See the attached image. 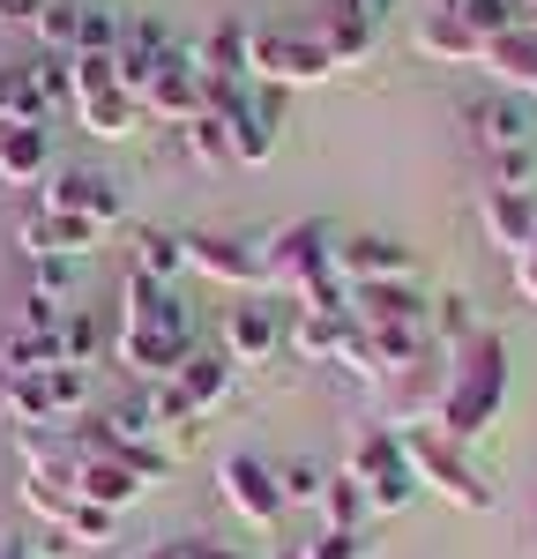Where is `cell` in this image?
I'll list each match as a JSON object with an SVG mask.
<instances>
[{"instance_id":"cell-1","label":"cell","mask_w":537,"mask_h":559,"mask_svg":"<svg viewBox=\"0 0 537 559\" xmlns=\"http://www.w3.org/2000/svg\"><path fill=\"white\" fill-rule=\"evenodd\" d=\"M194 350V336H187V306H179L172 284H150V276H134L120 284V329H112V358L128 366L134 381H172L179 358Z\"/></svg>"},{"instance_id":"cell-2","label":"cell","mask_w":537,"mask_h":559,"mask_svg":"<svg viewBox=\"0 0 537 559\" xmlns=\"http://www.w3.org/2000/svg\"><path fill=\"white\" fill-rule=\"evenodd\" d=\"M500 403H508V344H500L492 329H478L470 344L455 350V366L441 373V411H433V426H441L455 448H470L478 432H492Z\"/></svg>"},{"instance_id":"cell-3","label":"cell","mask_w":537,"mask_h":559,"mask_svg":"<svg viewBox=\"0 0 537 559\" xmlns=\"http://www.w3.org/2000/svg\"><path fill=\"white\" fill-rule=\"evenodd\" d=\"M336 75V60L321 52V38L313 31H276V23H262V31H247V83L262 90H307V83H329Z\"/></svg>"},{"instance_id":"cell-4","label":"cell","mask_w":537,"mask_h":559,"mask_svg":"<svg viewBox=\"0 0 537 559\" xmlns=\"http://www.w3.org/2000/svg\"><path fill=\"white\" fill-rule=\"evenodd\" d=\"M344 471L358 477V492H366L373 515H403V508L418 500V471H410V455H403L396 426H366L351 440V463H344Z\"/></svg>"},{"instance_id":"cell-5","label":"cell","mask_w":537,"mask_h":559,"mask_svg":"<svg viewBox=\"0 0 537 559\" xmlns=\"http://www.w3.org/2000/svg\"><path fill=\"white\" fill-rule=\"evenodd\" d=\"M231 373H239V366H231L224 350H187L172 381H157V388H150V411H157V426L194 432V418H210L224 395H231Z\"/></svg>"},{"instance_id":"cell-6","label":"cell","mask_w":537,"mask_h":559,"mask_svg":"<svg viewBox=\"0 0 537 559\" xmlns=\"http://www.w3.org/2000/svg\"><path fill=\"white\" fill-rule=\"evenodd\" d=\"M396 432H403V455H410L418 485H433L441 500L470 508V515H486V508H492V485L470 471V455H463V448H455L441 426H396Z\"/></svg>"},{"instance_id":"cell-7","label":"cell","mask_w":537,"mask_h":559,"mask_svg":"<svg viewBox=\"0 0 537 559\" xmlns=\"http://www.w3.org/2000/svg\"><path fill=\"white\" fill-rule=\"evenodd\" d=\"M68 75H75V120H83L97 142H128V134L142 128V105L120 90L112 60H90V52H75V60H68Z\"/></svg>"},{"instance_id":"cell-8","label":"cell","mask_w":537,"mask_h":559,"mask_svg":"<svg viewBox=\"0 0 537 559\" xmlns=\"http://www.w3.org/2000/svg\"><path fill=\"white\" fill-rule=\"evenodd\" d=\"M38 202H45L52 216L97 224V231H112V224L128 216V194H120V179H112V173H90V165H68V173H52Z\"/></svg>"},{"instance_id":"cell-9","label":"cell","mask_w":537,"mask_h":559,"mask_svg":"<svg viewBox=\"0 0 537 559\" xmlns=\"http://www.w3.org/2000/svg\"><path fill=\"white\" fill-rule=\"evenodd\" d=\"M187 269L210 284H239V292H268V254L262 239H224V231H187Z\"/></svg>"},{"instance_id":"cell-10","label":"cell","mask_w":537,"mask_h":559,"mask_svg":"<svg viewBox=\"0 0 537 559\" xmlns=\"http://www.w3.org/2000/svg\"><path fill=\"white\" fill-rule=\"evenodd\" d=\"M217 492H224V508H231L239 522H254V530H268V522L284 515L276 463H262V455H224L217 463Z\"/></svg>"},{"instance_id":"cell-11","label":"cell","mask_w":537,"mask_h":559,"mask_svg":"<svg viewBox=\"0 0 537 559\" xmlns=\"http://www.w3.org/2000/svg\"><path fill=\"white\" fill-rule=\"evenodd\" d=\"M336 276H344V292H366V284H410L418 261H410V247L366 231V239H344V247H336Z\"/></svg>"},{"instance_id":"cell-12","label":"cell","mask_w":537,"mask_h":559,"mask_svg":"<svg viewBox=\"0 0 537 559\" xmlns=\"http://www.w3.org/2000/svg\"><path fill=\"white\" fill-rule=\"evenodd\" d=\"M202 112H210V97H202V75H194V60H187V52H172V60L150 75V90H142V120L187 128V120H202Z\"/></svg>"},{"instance_id":"cell-13","label":"cell","mask_w":537,"mask_h":559,"mask_svg":"<svg viewBox=\"0 0 537 559\" xmlns=\"http://www.w3.org/2000/svg\"><path fill=\"white\" fill-rule=\"evenodd\" d=\"M97 239H105L97 224H75V216H52L45 202H38V210H23V224H15V247H23L31 261H83L90 247H97Z\"/></svg>"},{"instance_id":"cell-14","label":"cell","mask_w":537,"mask_h":559,"mask_svg":"<svg viewBox=\"0 0 537 559\" xmlns=\"http://www.w3.org/2000/svg\"><path fill=\"white\" fill-rule=\"evenodd\" d=\"M276 344H284V321H276V306L247 299L224 313V358L231 366H268L276 358Z\"/></svg>"},{"instance_id":"cell-15","label":"cell","mask_w":537,"mask_h":559,"mask_svg":"<svg viewBox=\"0 0 537 559\" xmlns=\"http://www.w3.org/2000/svg\"><path fill=\"white\" fill-rule=\"evenodd\" d=\"M470 128H478V142H486L492 157L537 150V105L530 97H486V105H470Z\"/></svg>"},{"instance_id":"cell-16","label":"cell","mask_w":537,"mask_h":559,"mask_svg":"<svg viewBox=\"0 0 537 559\" xmlns=\"http://www.w3.org/2000/svg\"><path fill=\"white\" fill-rule=\"evenodd\" d=\"M142 492H150V485H142L120 455H83V463H75V500L105 508V515H128Z\"/></svg>"},{"instance_id":"cell-17","label":"cell","mask_w":537,"mask_h":559,"mask_svg":"<svg viewBox=\"0 0 537 559\" xmlns=\"http://www.w3.org/2000/svg\"><path fill=\"white\" fill-rule=\"evenodd\" d=\"M351 321L358 329H426L433 306L418 299L410 284H366V292H351Z\"/></svg>"},{"instance_id":"cell-18","label":"cell","mask_w":537,"mask_h":559,"mask_svg":"<svg viewBox=\"0 0 537 559\" xmlns=\"http://www.w3.org/2000/svg\"><path fill=\"white\" fill-rule=\"evenodd\" d=\"M486 231L500 254H530L537 239V194H515V187H486Z\"/></svg>"},{"instance_id":"cell-19","label":"cell","mask_w":537,"mask_h":559,"mask_svg":"<svg viewBox=\"0 0 537 559\" xmlns=\"http://www.w3.org/2000/svg\"><path fill=\"white\" fill-rule=\"evenodd\" d=\"M418 52H433V60H448V68H463V60H486V38L455 15V8H426V23H418Z\"/></svg>"},{"instance_id":"cell-20","label":"cell","mask_w":537,"mask_h":559,"mask_svg":"<svg viewBox=\"0 0 537 559\" xmlns=\"http://www.w3.org/2000/svg\"><path fill=\"white\" fill-rule=\"evenodd\" d=\"M15 492H23V508H31L45 530H60L68 508H75V471H68V463H52V471H23Z\"/></svg>"},{"instance_id":"cell-21","label":"cell","mask_w":537,"mask_h":559,"mask_svg":"<svg viewBox=\"0 0 537 559\" xmlns=\"http://www.w3.org/2000/svg\"><path fill=\"white\" fill-rule=\"evenodd\" d=\"M486 68L500 75V83H515V90H537V23H515L508 38H492Z\"/></svg>"},{"instance_id":"cell-22","label":"cell","mask_w":537,"mask_h":559,"mask_svg":"<svg viewBox=\"0 0 537 559\" xmlns=\"http://www.w3.org/2000/svg\"><path fill=\"white\" fill-rule=\"evenodd\" d=\"M134 276H150V284H172L179 269H187V231H157V224H142L134 231Z\"/></svg>"},{"instance_id":"cell-23","label":"cell","mask_w":537,"mask_h":559,"mask_svg":"<svg viewBox=\"0 0 537 559\" xmlns=\"http://www.w3.org/2000/svg\"><path fill=\"white\" fill-rule=\"evenodd\" d=\"M344 336H351V313H313V306H299V321H291V350L299 358H321V366L344 358Z\"/></svg>"},{"instance_id":"cell-24","label":"cell","mask_w":537,"mask_h":559,"mask_svg":"<svg viewBox=\"0 0 537 559\" xmlns=\"http://www.w3.org/2000/svg\"><path fill=\"white\" fill-rule=\"evenodd\" d=\"M45 179V128H0V187Z\"/></svg>"},{"instance_id":"cell-25","label":"cell","mask_w":537,"mask_h":559,"mask_svg":"<svg viewBox=\"0 0 537 559\" xmlns=\"http://www.w3.org/2000/svg\"><path fill=\"white\" fill-rule=\"evenodd\" d=\"M45 120H52V105L38 97L31 68H0V128H45Z\"/></svg>"},{"instance_id":"cell-26","label":"cell","mask_w":537,"mask_h":559,"mask_svg":"<svg viewBox=\"0 0 537 559\" xmlns=\"http://www.w3.org/2000/svg\"><path fill=\"white\" fill-rule=\"evenodd\" d=\"M313 38H321V52H329L336 68H351V60H366V52H373V23H358L351 8H329Z\"/></svg>"},{"instance_id":"cell-27","label":"cell","mask_w":537,"mask_h":559,"mask_svg":"<svg viewBox=\"0 0 537 559\" xmlns=\"http://www.w3.org/2000/svg\"><path fill=\"white\" fill-rule=\"evenodd\" d=\"M366 515H373V508H366V492H358L351 471H336L329 485H321V530H351V537H358Z\"/></svg>"},{"instance_id":"cell-28","label":"cell","mask_w":537,"mask_h":559,"mask_svg":"<svg viewBox=\"0 0 537 559\" xmlns=\"http://www.w3.org/2000/svg\"><path fill=\"white\" fill-rule=\"evenodd\" d=\"M97 350H105V329H97V313L90 306H68V321H60V366H97Z\"/></svg>"},{"instance_id":"cell-29","label":"cell","mask_w":537,"mask_h":559,"mask_svg":"<svg viewBox=\"0 0 537 559\" xmlns=\"http://www.w3.org/2000/svg\"><path fill=\"white\" fill-rule=\"evenodd\" d=\"M179 142H187V157H194V165H210V173H224V165H231V134H224L217 112L187 120V128H179Z\"/></svg>"},{"instance_id":"cell-30","label":"cell","mask_w":537,"mask_h":559,"mask_svg":"<svg viewBox=\"0 0 537 559\" xmlns=\"http://www.w3.org/2000/svg\"><path fill=\"white\" fill-rule=\"evenodd\" d=\"M112 530H120V515H105V508L75 500V508H68V522H60L52 537H60V545H90V552H105V545H112Z\"/></svg>"},{"instance_id":"cell-31","label":"cell","mask_w":537,"mask_h":559,"mask_svg":"<svg viewBox=\"0 0 537 559\" xmlns=\"http://www.w3.org/2000/svg\"><path fill=\"white\" fill-rule=\"evenodd\" d=\"M75 23H83V0H52L31 31L45 38V52H52V60H75Z\"/></svg>"},{"instance_id":"cell-32","label":"cell","mask_w":537,"mask_h":559,"mask_svg":"<svg viewBox=\"0 0 537 559\" xmlns=\"http://www.w3.org/2000/svg\"><path fill=\"white\" fill-rule=\"evenodd\" d=\"M441 8H455V15H463V23H470V31H478V38H508V31H515V23H523V15H515V0H441Z\"/></svg>"},{"instance_id":"cell-33","label":"cell","mask_w":537,"mask_h":559,"mask_svg":"<svg viewBox=\"0 0 537 559\" xmlns=\"http://www.w3.org/2000/svg\"><path fill=\"white\" fill-rule=\"evenodd\" d=\"M426 329H433V344H448V350H463L470 336H478V321H470L463 299H433V321H426Z\"/></svg>"},{"instance_id":"cell-34","label":"cell","mask_w":537,"mask_h":559,"mask_svg":"<svg viewBox=\"0 0 537 559\" xmlns=\"http://www.w3.org/2000/svg\"><path fill=\"white\" fill-rule=\"evenodd\" d=\"M276 485H284V508H321V485L329 477L313 463H276Z\"/></svg>"},{"instance_id":"cell-35","label":"cell","mask_w":537,"mask_h":559,"mask_svg":"<svg viewBox=\"0 0 537 559\" xmlns=\"http://www.w3.org/2000/svg\"><path fill=\"white\" fill-rule=\"evenodd\" d=\"M38 276H31V292L52 306H68V292H75V261H31Z\"/></svg>"},{"instance_id":"cell-36","label":"cell","mask_w":537,"mask_h":559,"mask_svg":"<svg viewBox=\"0 0 537 559\" xmlns=\"http://www.w3.org/2000/svg\"><path fill=\"white\" fill-rule=\"evenodd\" d=\"M530 179H537V150H508V157H492V187L530 194Z\"/></svg>"},{"instance_id":"cell-37","label":"cell","mask_w":537,"mask_h":559,"mask_svg":"<svg viewBox=\"0 0 537 559\" xmlns=\"http://www.w3.org/2000/svg\"><path fill=\"white\" fill-rule=\"evenodd\" d=\"M307 552H313V559H366L373 545H366V530H358V537H351V530H321Z\"/></svg>"},{"instance_id":"cell-38","label":"cell","mask_w":537,"mask_h":559,"mask_svg":"<svg viewBox=\"0 0 537 559\" xmlns=\"http://www.w3.org/2000/svg\"><path fill=\"white\" fill-rule=\"evenodd\" d=\"M336 8H351L358 23H373V31H381V15H389V8H396V0H336Z\"/></svg>"},{"instance_id":"cell-39","label":"cell","mask_w":537,"mask_h":559,"mask_svg":"<svg viewBox=\"0 0 537 559\" xmlns=\"http://www.w3.org/2000/svg\"><path fill=\"white\" fill-rule=\"evenodd\" d=\"M45 8H52V0H0V15H8V23H38Z\"/></svg>"},{"instance_id":"cell-40","label":"cell","mask_w":537,"mask_h":559,"mask_svg":"<svg viewBox=\"0 0 537 559\" xmlns=\"http://www.w3.org/2000/svg\"><path fill=\"white\" fill-rule=\"evenodd\" d=\"M515 284L537 299V239H530V254H515Z\"/></svg>"},{"instance_id":"cell-41","label":"cell","mask_w":537,"mask_h":559,"mask_svg":"<svg viewBox=\"0 0 537 559\" xmlns=\"http://www.w3.org/2000/svg\"><path fill=\"white\" fill-rule=\"evenodd\" d=\"M276 559H313V552L307 545H276Z\"/></svg>"},{"instance_id":"cell-42","label":"cell","mask_w":537,"mask_h":559,"mask_svg":"<svg viewBox=\"0 0 537 559\" xmlns=\"http://www.w3.org/2000/svg\"><path fill=\"white\" fill-rule=\"evenodd\" d=\"M0 559H23V545H15V537H0Z\"/></svg>"},{"instance_id":"cell-43","label":"cell","mask_w":537,"mask_h":559,"mask_svg":"<svg viewBox=\"0 0 537 559\" xmlns=\"http://www.w3.org/2000/svg\"><path fill=\"white\" fill-rule=\"evenodd\" d=\"M515 15H523V23H537V0H515Z\"/></svg>"},{"instance_id":"cell-44","label":"cell","mask_w":537,"mask_h":559,"mask_svg":"<svg viewBox=\"0 0 537 559\" xmlns=\"http://www.w3.org/2000/svg\"><path fill=\"white\" fill-rule=\"evenodd\" d=\"M0 418H8V381H0Z\"/></svg>"}]
</instances>
